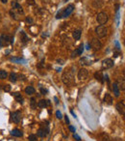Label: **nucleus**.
Here are the masks:
<instances>
[{
	"instance_id": "obj_11",
	"label": "nucleus",
	"mask_w": 125,
	"mask_h": 141,
	"mask_svg": "<svg viewBox=\"0 0 125 141\" xmlns=\"http://www.w3.org/2000/svg\"><path fill=\"white\" fill-rule=\"evenodd\" d=\"M12 9H14V11H16V12L18 13V14H20V15H22V14H23L22 7L20 6V5H19L16 1H12Z\"/></svg>"
},
{
	"instance_id": "obj_8",
	"label": "nucleus",
	"mask_w": 125,
	"mask_h": 141,
	"mask_svg": "<svg viewBox=\"0 0 125 141\" xmlns=\"http://www.w3.org/2000/svg\"><path fill=\"white\" fill-rule=\"evenodd\" d=\"M90 46H92L94 50H99V49H101V46H102V43H100V41L98 39L94 38V39L92 40V42H90Z\"/></svg>"
},
{
	"instance_id": "obj_9",
	"label": "nucleus",
	"mask_w": 125,
	"mask_h": 141,
	"mask_svg": "<svg viewBox=\"0 0 125 141\" xmlns=\"http://www.w3.org/2000/svg\"><path fill=\"white\" fill-rule=\"evenodd\" d=\"M12 120L14 123L18 124L21 121V112L20 111H14V113H12Z\"/></svg>"
},
{
	"instance_id": "obj_10",
	"label": "nucleus",
	"mask_w": 125,
	"mask_h": 141,
	"mask_svg": "<svg viewBox=\"0 0 125 141\" xmlns=\"http://www.w3.org/2000/svg\"><path fill=\"white\" fill-rule=\"evenodd\" d=\"M97 141H112V139L106 132H101L97 135Z\"/></svg>"
},
{
	"instance_id": "obj_18",
	"label": "nucleus",
	"mask_w": 125,
	"mask_h": 141,
	"mask_svg": "<svg viewBox=\"0 0 125 141\" xmlns=\"http://www.w3.org/2000/svg\"><path fill=\"white\" fill-rule=\"evenodd\" d=\"M112 90H114V96H116V98H118L119 94H120V90H119V88H118V84H116V82H114V83L112 84Z\"/></svg>"
},
{
	"instance_id": "obj_31",
	"label": "nucleus",
	"mask_w": 125,
	"mask_h": 141,
	"mask_svg": "<svg viewBox=\"0 0 125 141\" xmlns=\"http://www.w3.org/2000/svg\"><path fill=\"white\" fill-rule=\"evenodd\" d=\"M28 140H29V141H36V140H37V135L30 134L29 136H28Z\"/></svg>"
},
{
	"instance_id": "obj_21",
	"label": "nucleus",
	"mask_w": 125,
	"mask_h": 141,
	"mask_svg": "<svg viewBox=\"0 0 125 141\" xmlns=\"http://www.w3.org/2000/svg\"><path fill=\"white\" fill-rule=\"evenodd\" d=\"M81 34H82L81 30H75L74 32H73V34H72L73 39H74L75 41H78V40H80V38H81Z\"/></svg>"
},
{
	"instance_id": "obj_20",
	"label": "nucleus",
	"mask_w": 125,
	"mask_h": 141,
	"mask_svg": "<svg viewBox=\"0 0 125 141\" xmlns=\"http://www.w3.org/2000/svg\"><path fill=\"white\" fill-rule=\"evenodd\" d=\"M11 61L14 62V63H18V64H24L26 60L23 59V58H18V57H12L11 58Z\"/></svg>"
},
{
	"instance_id": "obj_15",
	"label": "nucleus",
	"mask_w": 125,
	"mask_h": 141,
	"mask_svg": "<svg viewBox=\"0 0 125 141\" xmlns=\"http://www.w3.org/2000/svg\"><path fill=\"white\" fill-rule=\"evenodd\" d=\"M50 104L49 101H46V100H40L38 103V106L40 107V108H44V107H46Z\"/></svg>"
},
{
	"instance_id": "obj_1",
	"label": "nucleus",
	"mask_w": 125,
	"mask_h": 141,
	"mask_svg": "<svg viewBox=\"0 0 125 141\" xmlns=\"http://www.w3.org/2000/svg\"><path fill=\"white\" fill-rule=\"evenodd\" d=\"M62 81L66 85H73L74 84L75 78L72 68H68L64 71L62 74Z\"/></svg>"
},
{
	"instance_id": "obj_36",
	"label": "nucleus",
	"mask_w": 125,
	"mask_h": 141,
	"mask_svg": "<svg viewBox=\"0 0 125 141\" xmlns=\"http://www.w3.org/2000/svg\"><path fill=\"white\" fill-rule=\"evenodd\" d=\"M27 3L29 5H34L35 4V0H27Z\"/></svg>"
},
{
	"instance_id": "obj_24",
	"label": "nucleus",
	"mask_w": 125,
	"mask_h": 141,
	"mask_svg": "<svg viewBox=\"0 0 125 141\" xmlns=\"http://www.w3.org/2000/svg\"><path fill=\"white\" fill-rule=\"evenodd\" d=\"M20 41L23 43H26L28 42V37H27V35L25 34V32H23V31H21V33H20Z\"/></svg>"
},
{
	"instance_id": "obj_42",
	"label": "nucleus",
	"mask_w": 125,
	"mask_h": 141,
	"mask_svg": "<svg viewBox=\"0 0 125 141\" xmlns=\"http://www.w3.org/2000/svg\"><path fill=\"white\" fill-rule=\"evenodd\" d=\"M90 49V43H88L87 44V49Z\"/></svg>"
},
{
	"instance_id": "obj_46",
	"label": "nucleus",
	"mask_w": 125,
	"mask_h": 141,
	"mask_svg": "<svg viewBox=\"0 0 125 141\" xmlns=\"http://www.w3.org/2000/svg\"><path fill=\"white\" fill-rule=\"evenodd\" d=\"M0 20H1V16H0Z\"/></svg>"
},
{
	"instance_id": "obj_37",
	"label": "nucleus",
	"mask_w": 125,
	"mask_h": 141,
	"mask_svg": "<svg viewBox=\"0 0 125 141\" xmlns=\"http://www.w3.org/2000/svg\"><path fill=\"white\" fill-rule=\"evenodd\" d=\"M68 129L70 131H72V132H75V128L74 127H72V126H68Z\"/></svg>"
},
{
	"instance_id": "obj_17",
	"label": "nucleus",
	"mask_w": 125,
	"mask_h": 141,
	"mask_svg": "<svg viewBox=\"0 0 125 141\" xmlns=\"http://www.w3.org/2000/svg\"><path fill=\"white\" fill-rule=\"evenodd\" d=\"M12 96L16 98V101L18 102V103H19V104H22L23 103V97L21 96V94L18 92H16V93H14L12 94Z\"/></svg>"
},
{
	"instance_id": "obj_6",
	"label": "nucleus",
	"mask_w": 125,
	"mask_h": 141,
	"mask_svg": "<svg viewBox=\"0 0 125 141\" xmlns=\"http://www.w3.org/2000/svg\"><path fill=\"white\" fill-rule=\"evenodd\" d=\"M88 71L86 69H84V68H82L79 70V72H78V78L79 80H86L88 78Z\"/></svg>"
},
{
	"instance_id": "obj_30",
	"label": "nucleus",
	"mask_w": 125,
	"mask_h": 141,
	"mask_svg": "<svg viewBox=\"0 0 125 141\" xmlns=\"http://www.w3.org/2000/svg\"><path fill=\"white\" fill-rule=\"evenodd\" d=\"M38 136H40V137H45L46 135H45V133H44V131L42 129H40L38 130Z\"/></svg>"
},
{
	"instance_id": "obj_34",
	"label": "nucleus",
	"mask_w": 125,
	"mask_h": 141,
	"mask_svg": "<svg viewBox=\"0 0 125 141\" xmlns=\"http://www.w3.org/2000/svg\"><path fill=\"white\" fill-rule=\"evenodd\" d=\"M73 137H74V138L77 141H81V137H80V136H79L78 134H76V133H74V134H73Z\"/></svg>"
},
{
	"instance_id": "obj_25",
	"label": "nucleus",
	"mask_w": 125,
	"mask_h": 141,
	"mask_svg": "<svg viewBox=\"0 0 125 141\" xmlns=\"http://www.w3.org/2000/svg\"><path fill=\"white\" fill-rule=\"evenodd\" d=\"M35 88L34 87H32V86H28V87H26V89H25V93L27 94V95H33V94H35Z\"/></svg>"
},
{
	"instance_id": "obj_22",
	"label": "nucleus",
	"mask_w": 125,
	"mask_h": 141,
	"mask_svg": "<svg viewBox=\"0 0 125 141\" xmlns=\"http://www.w3.org/2000/svg\"><path fill=\"white\" fill-rule=\"evenodd\" d=\"M10 15H11V17H12V19H14L16 20H18V19H19L18 17L20 16V14H18V13L16 12V11H14V9L10 11Z\"/></svg>"
},
{
	"instance_id": "obj_29",
	"label": "nucleus",
	"mask_w": 125,
	"mask_h": 141,
	"mask_svg": "<svg viewBox=\"0 0 125 141\" xmlns=\"http://www.w3.org/2000/svg\"><path fill=\"white\" fill-rule=\"evenodd\" d=\"M7 76H8V73H7L6 71L1 70L0 71V78L1 79H5V78H7Z\"/></svg>"
},
{
	"instance_id": "obj_26",
	"label": "nucleus",
	"mask_w": 125,
	"mask_h": 141,
	"mask_svg": "<svg viewBox=\"0 0 125 141\" xmlns=\"http://www.w3.org/2000/svg\"><path fill=\"white\" fill-rule=\"evenodd\" d=\"M116 84L118 86L119 90H122V91H124L125 89V83H124V79L122 78V79H119L118 82H116Z\"/></svg>"
},
{
	"instance_id": "obj_41",
	"label": "nucleus",
	"mask_w": 125,
	"mask_h": 141,
	"mask_svg": "<svg viewBox=\"0 0 125 141\" xmlns=\"http://www.w3.org/2000/svg\"><path fill=\"white\" fill-rule=\"evenodd\" d=\"M0 1H1L2 3H4V4H5V3H7V1H8V0H0Z\"/></svg>"
},
{
	"instance_id": "obj_5",
	"label": "nucleus",
	"mask_w": 125,
	"mask_h": 141,
	"mask_svg": "<svg viewBox=\"0 0 125 141\" xmlns=\"http://www.w3.org/2000/svg\"><path fill=\"white\" fill-rule=\"evenodd\" d=\"M96 19H97V22H98L99 24H101V25L105 24L107 21H108V15H107L106 13L101 12L97 15Z\"/></svg>"
},
{
	"instance_id": "obj_44",
	"label": "nucleus",
	"mask_w": 125,
	"mask_h": 141,
	"mask_svg": "<svg viewBox=\"0 0 125 141\" xmlns=\"http://www.w3.org/2000/svg\"><path fill=\"white\" fill-rule=\"evenodd\" d=\"M71 114H72V115H73L74 117H76V115H75V113H74V112H73L72 110H71Z\"/></svg>"
},
{
	"instance_id": "obj_16",
	"label": "nucleus",
	"mask_w": 125,
	"mask_h": 141,
	"mask_svg": "<svg viewBox=\"0 0 125 141\" xmlns=\"http://www.w3.org/2000/svg\"><path fill=\"white\" fill-rule=\"evenodd\" d=\"M94 77H95V79L98 80L101 83L104 82V79H103L104 76H103V74H102V72H96V73L94 74Z\"/></svg>"
},
{
	"instance_id": "obj_27",
	"label": "nucleus",
	"mask_w": 125,
	"mask_h": 141,
	"mask_svg": "<svg viewBox=\"0 0 125 141\" xmlns=\"http://www.w3.org/2000/svg\"><path fill=\"white\" fill-rule=\"evenodd\" d=\"M30 105H31L32 109H36L37 108V102H36V99L32 98L30 101Z\"/></svg>"
},
{
	"instance_id": "obj_4",
	"label": "nucleus",
	"mask_w": 125,
	"mask_h": 141,
	"mask_svg": "<svg viewBox=\"0 0 125 141\" xmlns=\"http://www.w3.org/2000/svg\"><path fill=\"white\" fill-rule=\"evenodd\" d=\"M107 28L104 26V25H99V26H97L96 28H95V33L97 34V36L99 38H103L105 37L107 35Z\"/></svg>"
},
{
	"instance_id": "obj_33",
	"label": "nucleus",
	"mask_w": 125,
	"mask_h": 141,
	"mask_svg": "<svg viewBox=\"0 0 125 141\" xmlns=\"http://www.w3.org/2000/svg\"><path fill=\"white\" fill-rule=\"evenodd\" d=\"M56 117L58 118V119H62V113L60 112V111L58 110V111H56Z\"/></svg>"
},
{
	"instance_id": "obj_39",
	"label": "nucleus",
	"mask_w": 125,
	"mask_h": 141,
	"mask_svg": "<svg viewBox=\"0 0 125 141\" xmlns=\"http://www.w3.org/2000/svg\"><path fill=\"white\" fill-rule=\"evenodd\" d=\"M116 49H120V45H119V43H118V41H116Z\"/></svg>"
},
{
	"instance_id": "obj_35",
	"label": "nucleus",
	"mask_w": 125,
	"mask_h": 141,
	"mask_svg": "<svg viewBox=\"0 0 125 141\" xmlns=\"http://www.w3.org/2000/svg\"><path fill=\"white\" fill-rule=\"evenodd\" d=\"M40 92H42V95H45V94H47V89H44V88H40Z\"/></svg>"
},
{
	"instance_id": "obj_13",
	"label": "nucleus",
	"mask_w": 125,
	"mask_h": 141,
	"mask_svg": "<svg viewBox=\"0 0 125 141\" xmlns=\"http://www.w3.org/2000/svg\"><path fill=\"white\" fill-rule=\"evenodd\" d=\"M83 50H84V46H83V44H81V45H80L78 49H75L74 51L71 53V57H76V56L82 55V53H83Z\"/></svg>"
},
{
	"instance_id": "obj_3",
	"label": "nucleus",
	"mask_w": 125,
	"mask_h": 141,
	"mask_svg": "<svg viewBox=\"0 0 125 141\" xmlns=\"http://www.w3.org/2000/svg\"><path fill=\"white\" fill-rule=\"evenodd\" d=\"M11 43H14V40L10 35H1L0 36V48L7 46Z\"/></svg>"
},
{
	"instance_id": "obj_43",
	"label": "nucleus",
	"mask_w": 125,
	"mask_h": 141,
	"mask_svg": "<svg viewBox=\"0 0 125 141\" xmlns=\"http://www.w3.org/2000/svg\"><path fill=\"white\" fill-rule=\"evenodd\" d=\"M54 100H55V102H56V104H58V99H57V97H55V98H54Z\"/></svg>"
},
{
	"instance_id": "obj_38",
	"label": "nucleus",
	"mask_w": 125,
	"mask_h": 141,
	"mask_svg": "<svg viewBox=\"0 0 125 141\" xmlns=\"http://www.w3.org/2000/svg\"><path fill=\"white\" fill-rule=\"evenodd\" d=\"M26 22H28V23H32V22H33V20H32L31 18H26Z\"/></svg>"
},
{
	"instance_id": "obj_7",
	"label": "nucleus",
	"mask_w": 125,
	"mask_h": 141,
	"mask_svg": "<svg viewBox=\"0 0 125 141\" xmlns=\"http://www.w3.org/2000/svg\"><path fill=\"white\" fill-rule=\"evenodd\" d=\"M112 66H114V61L110 58H107L102 62V69H104V70L111 69V68H112Z\"/></svg>"
},
{
	"instance_id": "obj_40",
	"label": "nucleus",
	"mask_w": 125,
	"mask_h": 141,
	"mask_svg": "<svg viewBox=\"0 0 125 141\" xmlns=\"http://www.w3.org/2000/svg\"><path fill=\"white\" fill-rule=\"evenodd\" d=\"M64 117H66V124H69V119H68V115Z\"/></svg>"
},
{
	"instance_id": "obj_12",
	"label": "nucleus",
	"mask_w": 125,
	"mask_h": 141,
	"mask_svg": "<svg viewBox=\"0 0 125 141\" xmlns=\"http://www.w3.org/2000/svg\"><path fill=\"white\" fill-rule=\"evenodd\" d=\"M116 107L118 111L121 115H124V113H125V105H124V103H123V102H121V103H118Z\"/></svg>"
},
{
	"instance_id": "obj_23",
	"label": "nucleus",
	"mask_w": 125,
	"mask_h": 141,
	"mask_svg": "<svg viewBox=\"0 0 125 141\" xmlns=\"http://www.w3.org/2000/svg\"><path fill=\"white\" fill-rule=\"evenodd\" d=\"M11 134L12 135V136H16V137H21L22 136V132L19 130V129H12V131H11Z\"/></svg>"
},
{
	"instance_id": "obj_32",
	"label": "nucleus",
	"mask_w": 125,
	"mask_h": 141,
	"mask_svg": "<svg viewBox=\"0 0 125 141\" xmlns=\"http://www.w3.org/2000/svg\"><path fill=\"white\" fill-rule=\"evenodd\" d=\"M3 89H4L5 92H10L11 91V86L9 85V84H6V85L3 86Z\"/></svg>"
},
{
	"instance_id": "obj_2",
	"label": "nucleus",
	"mask_w": 125,
	"mask_h": 141,
	"mask_svg": "<svg viewBox=\"0 0 125 141\" xmlns=\"http://www.w3.org/2000/svg\"><path fill=\"white\" fill-rule=\"evenodd\" d=\"M74 11V5L73 4H69L68 7L64 8L62 10H61L60 12L57 13L56 15V19H62V18H66L71 15V13Z\"/></svg>"
},
{
	"instance_id": "obj_14",
	"label": "nucleus",
	"mask_w": 125,
	"mask_h": 141,
	"mask_svg": "<svg viewBox=\"0 0 125 141\" xmlns=\"http://www.w3.org/2000/svg\"><path fill=\"white\" fill-rule=\"evenodd\" d=\"M40 129L44 131L45 135L48 134V133H49V125H48V122H47V121H45L44 123H42V124L40 125Z\"/></svg>"
},
{
	"instance_id": "obj_28",
	"label": "nucleus",
	"mask_w": 125,
	"mask_h": 141,
	"mask_svg": "<svg viewBox=\"0 0 125 141\" xmlns=\"http://www.w3.org/2000/svg\"><path fill=\"white\" fill-rule=\"evenodd\" d=\"M10 80H11L12 82H16V81L18 80V75H16V74L11 73V74H10Z\"/></svg>"
},
{
	"instance_id": "obj_45",
	"label": "nucleus",
	"mask_w": 125,
	"mask_h": 141,
	"mask_svg": "<svg viewBox=\"0 0 125 141\" xmlns=\"http://www.w3.org/2000/svg\"><path fill=\"white\" fill-rule=\"evenodd\" d=\"M66 1H68V0H64V2H66Z\"/></svg>"
},
{
	"instance_id": "obj_19",
	"label": "nucleus",
	"mask_w": 125,
	"mask_h": 141,
	"mask_svg": "<svg viewBox=\"0 0 125 141\" xmlns=\"http://www.w3.org/2000/svg\"><path fill=\"white\" fill-rule=\"evenodd\" d=\"M104 103L106 104H109V105H111L112 104V98L110 94L107 93L106 95H105V97H104Z\"/></svg>"
}]
</instances>
